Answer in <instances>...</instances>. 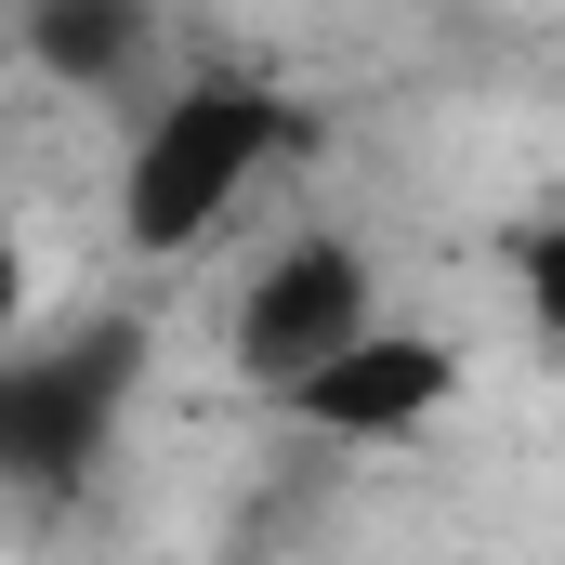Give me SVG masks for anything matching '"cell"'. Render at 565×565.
Returning a JSON list of instances; mask_svg holds the SVG:
<instances>
[{
  "label": "cell",
  "mask_w": 565,
  "mask_h": 565,
  "mask_svg": "<svg viewBox=\"0 0 565 565\" xmlns=\"http://www.w3.org/2000/svg\"><path fill=\"white\" fill-rule=\"evenodd\" d=\"M289 145V106L264 79H237V66H211V79H184L171 106H145L132 132V171H119V237H132L145 264H171V250H198L237 198H250V171Z\"/></svg>",
  "instance_id": "cell-1"
},
{
  "label": "cell",
  "mask_w": 565,
  "mask_h": 565,
  "mask_svg": "<svg viewBox=\"0 0 565 565\" xmlns=\"http://www.w3.org/2000/svg\"><path fill=\"white\" fill-rule=\"evenodd\" d=\"M132 382H145V316H79V329L13 342L0 355V487L79 500L132 422Z\"/></svg>",
  "instance_id": "cell-2"
},
{
  "label": "cell",
  "mask_w": 565,
  "mask_h": 565,
  "mask_svg": "<svg viewBox=\"0 0 565 565\" xmlns=\"http://www.w3.org/2000/svg\"><path fill=\"white\" fill-rule=\"evenodd\" d=\"M382 329V277H369V250L355 237H289L264 277L237 289V329H224V355H237V382L250 395H289V382H316L342 342H369Z\"/></svg>",
  "instance_id": "cell-3"
},
{
  "label": "cell",
  "mask_w": 565,
  "mask_h": 565,
  "mask_svg": "<svg viewBox=\"0 0 565 565\" xmlns=\"http://www.w3.org/2000/svg\"><path fill=\"white\" fill-rule=\"evenodd\" d=\"M447 395H460V355L434 342V329H369V342H342L316 382H289L277 408L316 434H342V447H408V434L447 422Z\"/></svg>",
  "instance_id": "cell-4"
},
{
  "label": "cell",
  "mask_w": 565,
  "mask_h": 565,
  "mask_svg": "<svg viewBox=\"0 0 565 565\" xmlns=\"http://www.w3.org/2000/svg\"><path fill=\"white\" fill-rule=\"evenodd\" d=\"M145 53H158V0H26L13 13V66L66 93H132Z\"/></svg>",
  "instance_id": "cell-5"
},
{
  "label": "cell",
  "mask_w": 565,
  "mask_h": 565,
  "mask_svg": "<svg viewBox=\"0 0 565 565\" xmlns=\"http://www.w3.org/2000/svg\"><path fill=\"white\" fill-rule=\"evenodd\" d=\"M513 277H526V316H540V342H565V211L513 237Z\"/></svg>",
  "instance_id": "cell-6"
},
{
  "label": "cell",
  "mask_w": 565,
  "mask_h": 565,
  "mask_svg": "<svg viewBox=\"0 0 565 565\" xmlns=\"http://www.w3.org/2000/svg\"><path fill=\"white\" fill-rule=\"evenodd\" d=\"M26 342V250H13V224H0V355Z\"/></svg>",
  "instance_id": "cell-7"
},
{
  "label": "cell",
  "mask_w": 565,
  "mask_h": 565,
  "mask_svg": "<svg viewBox=\"0 0 565 565\" xmlns=\"http://www.w3.org/2000/svg\"><path fill=\"white\" fill-rule=\"evenodd\" d=\"M0 66H13V26H0Z\"/></svg>",
  "instance_id": "cell-8"
},
{
  "label": "cell",
  "mask_w": 565,
  "mask_h": 565,
  "mask_svg": "<svg viewBox=\"0 0 565 565\" xmlns=\"http://www.w3.org/2000/svg\"><path fill=\"white\" fill-rule=\"evenodd\" d=\"M553 369H565V342H553Z\"/></svg>",
  "instance_id": "cell-9"
}]
</instances>
